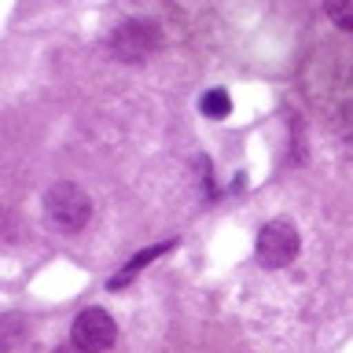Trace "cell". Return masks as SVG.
<instances>
[{"instance_id":"6da1fadb","label":"cell","mask_w":353,"mask_h":353,"mask_svg":"<svg viewBox=\"0 0 353 353\" xmlns=\"http://www.w3.org/2000/svg\"><path fill=\"white\" fill-rule=\"evenodd\" d=\"M44 217L59 232H81L92 221V199H88L81 184L59 181L44 192Z\"/></svg>"},{"instance_id":"7a4b0ae2","label":"cell","mask_w":353,"mask_h":353,"mask_svg":"<svg viewBox=\"0 0 353 353\" xmlns=\"http://www.w3.org/2000/svg\"><path fill=\"white\" fill-rule=\"evenodd\" d=\"M298 250H302V236H298V228L287 217H276L258 232V261L265 269H283V265H291L298 258Z\"/></svg>"},{"instance_id":"3957f363","label":"cell","mask_w":353,"mask_h":353,"mask_svg":"<svg viewBox=\"0 0 353 353\" xmlns=\"http://www.w3.org/2000/svg\"><path fill=\"white\" fill-rule=\"evenodd\" d=\"M114 339H118V324L107 309L92 305L85 313H77V320L70 324V346H77L81 353H103L114 346Z\"/></svg>"},{"instance_id":"277c9868","label":"cell","mask_w":353,"mask_h":353,"mask_svg":"<svg viewBox=\"0 0 353 353\" xmlns=\"http://www.w3.org/2000/svg\"><path fill=\"white\" fill-rule=\"evenodd\" d=\"M159 44H162V30H159V22H148V19L121 22L114 30V37H110V48L125 63H143Z\"/></svg>"},{"instance_id":"5b68a950","label":"cell","mask_w":353,"mask_h":353,"mask_svg":"<svg viewBox=\"0 0 353 353\" xmlns=\"http://www.w3.org/2000/svg\"><path fill=\"white\" fill-rule=\"evenodd\" d=\"M170 247H173V239H162V243H154L151 250H140L137 258H132V261L125 265V272H121V276H114V280H110L107 287H110V291H118V287H125V283L132 280V276H137V272L143 269V265H148V261H154V258H159V254H165Z\"/></svg>"},{"instance_id":"8992f818","label":"cell","mask_w":353,"mask_h":353,"mask_svg":"<svg viewBox=\"0 0 353 353\" xmlns=\"http://www.w3.org/2000/svg\"><path fill=\"white\" fill-rule=\"evenodd\" d=\"M199 107H203V114H206V118H225L228 110H232V99H228L225 88H210Z\"/></svg>"},{"instance_id":"52a82bcc","label":"cell","mask_w":353,"mask_h":353,"mask_svg":"<svg viewBox=\"0 0 353 353\" xmlns=\"http://www.w3.org/2000/svg\"><path fill=\"white\" fill-rule=\"evenodd\" d=\"M324 11H327V19L335 22L339 30L353 33V0H339V4H327Z\"/></svg>"},{"instance_id":"ba28073f","label":"cell","mask_w":353,"mask_h":353,"mask_svg":"<svg viewBox=\"0 0 353 353\" xmlns=\"http://www.w3.org/2000/svg\"><path fill=\"white\" fill-rule=\"evenodd\" d=\"M55 353H81V350H77V346H59Z\"/></svg>"}]
</instances>
